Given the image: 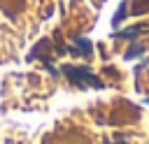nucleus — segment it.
Wrapping results in <instances>:
<instances>
[{"label": "nucleus", "mask_w": 149, "mask_h": 144, "mask_svg": "<svg viewBox=\"0 0 149 144\" xmlns=\"http://www.w3.org/2000/svg\"><path fill=\"white\" fill-rule=\"evenodd\" d=\"M107 144H109V142H107ZM112 144H128V142H126V139H114Z\"/></svg>", "instance_id": "6"}, {"label": "nucleus", "mask_w": 149, "mask_h": 144, "mask_svg": "<svg viewBox=\"0 0 149 144\" xmlns=\"http://www.w3.org/2000/svg\"><path fill=\"white\" fill-rule=\"evenodd\" d=\"M70 51H72L74 56H84V58H86V56L93 53V42H91L88 37H74Z\"/></svg>", "instance_id": "2"}, {"label": "nucleus", "mask_w": 149, "mask_h": 144, "mask_svg": "<svg viewBox=\"0 0 149 144\" xmlns=\"http://www.w3.org/2000/svg\"><path fill=\"white\" fill-rule=\"evenodd\" d=\"M144 30H147V26H130V28H126V30H116L114 37H116V39H130V42H135V37L142 35Z\"/></svg>", "instance_id": "3"}, {"label": "nucleus", "mask_w": 149, "mask_h": 144, "mask_svg": "<svg viewBox=\"0 0 149 144\" xmlns=\"http://www.w3.org/2000/svg\"><path fill=\"white\" fill-rule=\"evenodd\" d=\"M140 53H144V46H142V44H137V42H133V46L126 51V60H133V58H137Z\"/></svg>", "instance_id": "4"}, {"label": "nucleus", "mask_w": 149, "mask_h": 144, "mask_svg": "<svg viewBox=\"0 0 149 144\" xmlns=\"http://www.w3.org/2000/svg\"><path fill=\"white\" fill-rule=\"evenodd\" d=\"M61 72L68 77V81L72 84V86H77V88H105V84L100 81V77L98 74H93L88 67H84V65H63L61 67Z\"/></svg>", "instance_id": "1"}, {"label": "nucleus", "mask_w": 149, "mask_h": 144, "mask_svg": "<svg viewBox=\"0 0 149 144\" xmlns=\"http://www.w3.org/2000/svg\"><path fill=\"white\" fill-rule=\"evenodd\" d=\"M123 16H126V2H123V5H121V9H119V14H116V16H114V21H112V26H119V21H121V19H123Z\"/></svg>", "instance_id": "5"}]
</instances>
